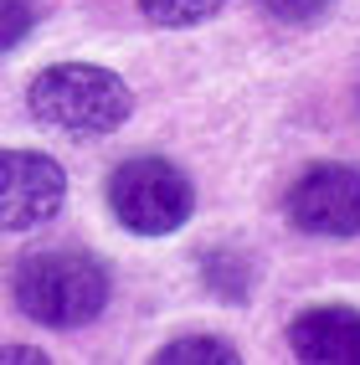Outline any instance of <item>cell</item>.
<instances>
[{"mask_svg": "<svg viewBox=\"0 0 360 365\" xmlns=\"http://www.w3.org/2000/svg\"><path fill=\"white\" fill-rule=\"evenodd\" d=\"M26 103L36 113V124L57 129V134H78V139H98L113 134L134 108L129 83L108 67L93 62H57L46 67L41 78L31 83Z\"/></svg>", "mask_w": 360, "mask_h": 365, "instance_id": "cell-1", "label": "cell"}, {"mask_svg": "<svg viewBox=\"0 0 360 365\" xmlns=\"http://www.w3.org/2000/svg\"><path fill=\"white\" fill-rule=\"evenodd\" d=\"M108 304V273L83 252H36L16 267V309L46 329H78Z\"/></svg>", "mask_w": 360, "mask_h": 365, "instance_id": "cell-2", "label": "cell"}, {"mask_svg": "<svg viewBox=\"0 0 360 365\" xmlns=\"http://www.w3.org/2000/svg\"><path fill=\"white\" fill-rule=\"evenodd\" d=\"M108 206L118 227L134 237H165L190 222L196 211V190H190L185 170H175L160 155H134L108 175Z\"/></svg>", "mask_w": 360, "mask_h": 365, "instance_id": "cell-3", "label": "cell"}, {"mask_svg": "<svg viewBox=\"0 0 360 365\" xmlns=\"http://www.w3.org/2000/svg\"><path fill=\"white\" fill-rule=\"evenodd\" d=\"M67 201V175L52 155L0 150V232L46 227Z\"/></svg>", "mask_w": 360, "mask_h": 365, "instance_id": "cell-4", "label": "cell"}, {"mask_svg": "<svg viewBox=\"0 0 360 365\" xmlns=\"http://www.w3.org/2000/svg\"><path fill=\"white\" fill-rule=\"evenodd\" d=\"M288 222L309 237H355L360 232V170L324 165L288 190Z\"/></svg>", "mask_w": 360, "mask_h": 365, "instance_id": "cell-5", "label": "cell"}, {"mask_svg": "<svg viewBox=\"0 0 360 365\" xmlns=\"http://www.w3.org/2000/svg\"><path fill=\"white\" fill-rule=\"evenodd\" d=\"M288 345L309 365H360V314L340 304L304 309L288 324Z\"/></svg>", "mask_w": 360, "mask_h": 365, "instance_id": "cell-6", "label": "cell"}, {"mask_svg": "<svg viewBox=\"0 0 360 365\" xmlns=\"http://www.w3.org/2000/svg\"><path fill=\"white\" fill-rule=\"evenodd\" d=\"M222 6H227V0H139V11L150 16L155 26H170V31L201 26V21H211Z\"/></svg>", "mask_w": 360, "mask_h": 365, "instance_id": "cell-7", "label": "cell"}, {"mask_svg": "<svg viewBox=\"0 0 360 365\" xmlns=\"http://www.w3.org/2000/svg\"><path fill=\"white\" fill-rule=\"evenodd\" d=\"M155 360L160 365H232L237 350L227 339H175V345H165Z\"/></svg>", "mask_w": 360, "mask_h": 365, "instance_id": "cell-8", "label": "cell"}, {"mask_svg": "<svg viewBox=\"0 0 360 365\" xmlns=\"http://www.w3.org/2000/svg\"><path fill=\"white\" fill-rule=\"evenodd\" d=\"M206 283L222 299H247V262L232 257V252H211L206 257Z\"/></svg>", "mask_w": 360, "mask_h": 365, "instance_id": "cell-9", "label": "cell"}, {"mask_svg": "<svg viewBox=\"0 0 360 365\" xmlns=\"http://www.w3.org/2000/svg\"><path fill=\"white\" fill-rule=\"evenodd\" d=\"M257 6L283 26H309V21H319L329 11V0H257Z\"/></svg>", "mask_w": 360, "mask_h": 365, "instance_id": "cell-10", "label": "cell"}, {"mask_svg": "<svg viewBox=\"0 0 360 365\" xmlns=\"http://www.w3.org/2000/svg\"><path fill=\"white\" fill-rule=\"evenodd\" d=\"M26 31H31V6L26 0H0V52L21 46Z\"/></svg>", "mask_w": 360, "mask_h": 365, "instance_id": "cell-11", "label": "cell"}, {"mask_svg": "<svg viewBox=\"0 0 360 365\" xmlns=\"http://www.w3.org/2000/svg\"><path fill=\"white\" fill-rule=\"evenodd\" d=\"M0 360H41V350H26V345H16V350H0Z\"/></svg>", "mask_w": 360, "mask_h": 365, "instance_id": "cell-12", "label": "cell"}]
</instances>
